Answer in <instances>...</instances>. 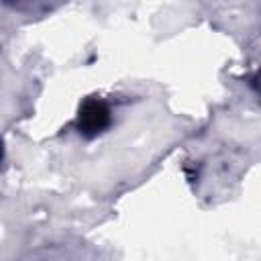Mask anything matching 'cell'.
<instances>
[{"label": "cell", "mask_w": 261, "mask_h": 261, "mask_svg": "<svg viewBox=\"0 0 261 261\" xmlns=\"http://www.w3.org/2000/svg\"><path fill=\"white\" fill-rule=\"evenodd\" d=\"M108 120H110V110L102 100L92 98L80 110V128L86 135L102 130L104 126H108Z\"/></svg>", "instance_id": "6da1fadb"}]
</instances>
